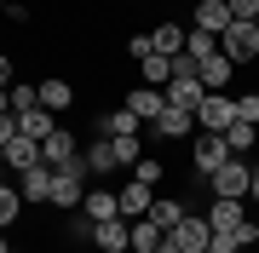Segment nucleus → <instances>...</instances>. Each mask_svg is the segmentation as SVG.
Wrapping results in <instances>:
<instances>
[{
  "label": "nucleus",
  "instance_id": "bb28decb",
  "mask_svg": "<svg viewBox=\"0 0 259 253\" xmlns=\"http://www.w3.org/2000/svg\"><path fill=\"white\" fill-rule=\"evenodd\" d=\"M40 110V81H12V115Z\"/></svg>",
  "mask_w": 259,
  "mask_h": 253
},
{
  "label": "nucleus",
  "instance_id": "393cba45",
  "mask_svg": "<svg viewBox=\"0 0 259 253\" xmlns=\"http://www.w3.org/2000/svg\"><path fill=\"white\" fill-rule=\"evenodd\" d=\"M225 144H231V156H253L259 150V127H248V121L225 127Z\"/></svg>",
  "mask_w": 259,
  "mask_h": 253
},
{
  "label": "nucleus",
  "instance_id": "58836bf2",
  "mask_svg": "<svg viewBox=\"0 0 259 253\" xmlns=\"http://www.w3.org/2000/svg\"><path fill=\"white\" fill-rule=\"evenodd\" d=\"M0 184H12V167H6V156H0Z\"/></svg>",
  "mask_w": 259,
  "mask_h": 253
},
{
  "label": "nucleus",
  "instance_id": "4be33fe9",
  "mask_svg": "<svg viewBox=\"0 0 259 253\" xmlns=\"http://www.w3.org/2000/svg\"><path fill=\"white\" fill-rule=\"evenodd\" d=\"M185 213H190V207L179 201V196H156V201H150V213H144V219H156L161 230H173V225H179Z\"/></svg>",
  "mask_w": 259,
  "mask_h": 253
},
{
  "label": "nucleus",
  "instance_id": "5701e85b",
  "mask_svg": "<svg viewBox=\"0 0 259 253\" xmlns=\"http://www.w3.org/2000/svg\"><path fill=\"white\" fill-rule=\"evenodd\" d=\"M23 190L18 184H0V230H12V225H18V219H23Z\"/></svg>",
  "mask_w": 259,
  "mask_h": 253
},
{
  "label": "nucleus",
  "instance_id": "412c9836",
  "mask_svg": "<svg viewBox=\"0 0 259 253\" xmlns=\"http://www.w3.org/2000/svg\"><path fill=\"white\" fill-rule=\"evenodd\" d=\"M0 156H6V167H12V173H23V167H35V161H40V144L18 132V138H12V144H6Z\"/></svg>",
  "mask_w": 259,
  "mask_h": 253
},
{
  "label": "nucleus",
  "instance_id": "0eeeda50",
  "mask_svg": "<svg viewBox=\"0 0 259 253\" xmlns=\"http://www.w3.org/2000/svg\"><path fill=\"white\" fill-rule=\"evenodd\" d=\"M115 201H121V219H144V213H150V201H156V190L139 184V178H127V184L115 190Z\"/></svg>",
  "mask_w": 259,
  "mask_h": 253
},
{
  "label": "nucleus",
  "instance_id": "f257e3e1",
  "mask_svg": "<svg viewBox=\"0 0 259 253\" xmlns=\"http://www.w3.org/2000/svg\"><path fill=\"white\" fill-rule=\"evenodd\" d=\"M207 184H213V196H225V201H242V196H248V184H253V167H248V156H231L219 173L207 178Z\"/></svg>",
  "mask_w": 259,
  "mask_h": 253
},
{
  "label": "nucleus",
  "instance_id": "c85d7f7f",
  "mask_svg": "<svg viewBox=\"0 0 259 253\" xmlns=\"http://www.w3.org/2000/svg\"><path fill=\"white\" fill-rule=\"evenodd\" d=\"M127 230H133V247H156L161 236H167L156 219H127Z\"/></svg>",
  "mask_w": 259,
  "mask_h": 253
},
{
  "label": "nucleus",
  "instance_id": "cd10ccee",
  "mask_svg": "<svg viewBox=\"0 0 259 253\" xmlns=\"http://www.w3.org/2000/svg\"><path fill=\"white\" fill-rule=\"evenodd\" d=\"M139 69H144V86H167L173 81V58H161V52H150Z\"/></svg>",
  "mask_w": 259,
  "mask_h": 253
},
{
  "label": "nucleus",
  "instance_id": "ddd939ff",
  "mask_svg": "<svg viewBox=\"0 0 259 253\" xmlns=\"http://www.w3.org/2000/svg\"><path fill=\"white\" fill-rule=\"evenodd\" d=\"M75 156H81V150H75V138H69V127H58L52 138L40 144V161H47V167H69Z\"/></svg>",
  "mask_w": 259,
  "mask_h": 253
},
{
  "label": "nucleus",
  "instance_id": "4c0bfd02",
  "mask_svg": "<svg viewBox=\"0 0 259 253\" xmlns=\"http://www.w3.org/2000/svg\"><path fill=\"white\" fill-rule=\"evenodd\" d=\"M248 201L259 207V167H253V184H248Z\"/></svg>",
  "mask_w": 259,
  "mask_h": 253
},
{
  "label": "nucleus",
  "instance_id": "a19ab883",
  "mask_svg": "<svg viewBox=\"0 0 259 253\" xmlns=\"http://www.w3.org/2000/svg\"><path fill=\"white\" fill-rule=\"evenodd\" d=\"M253 242H259V219H253Z\"/></svg>",
  "mask_w": 259,
  "mask_h": 253
},
{
  "label": "nucleus",
  "instance_id": "f704fd0d",
  "mask_svg": "<svg viewBox=\"0 0 259 253\" xmlns=\"http://www.w3.org/2000/svg\"><path fill=\"white\" fill-rule=\"evenodd\" d=\"M12 138H18V115H0V150H6Z\"/></svg>",
  "mask_w": 259,
  "mask_h": 253
},
{
  "label": "nucleus",
  "instance_id": "79ce46f5",
  "mask_svg": "<svg viewBox=\"0 0 259 253\" xmlns=\"http://www.w3.org/2000/svg\"><path fill=\"white\" fill-rule=\"evenodd\" d=\"M133 253H156V247H133Z\"/></svg>",
  "mask_w": 259,
  "mask_h": 253
},
{
  "label": "nucleus",
  "instance_id": "2f4dec72",
  "mask_svg": "<svg viewBox=\"0 0 259 253\" xmlns=\"http://www.w3.org/2000/svg\"><path fill=\"white\" fill-rule=\"evenodd\" d=\"M236 121L259 127V92H242V98H236Z\"/></svg>",
  "mask_w": 259,
  "mask_h": 253
},
{
  "label": "nucleus",
  "instance_id": "39448f33",
  "mask_svg": "<svg viewBox=\"0 0 259 253\" xmlns=\"http://www.w3.org/2000/svg\"><path fill=\"white\" fill-rule=\"evenodd\" d=\"M167 236H173V247H179V253H207V242H213V225H207V219H196V213H185L173 230H167Z\"/></svg>",
  "mask_w": 259,
  "mask_h": 253
},
{
  "label": "nucleus",
  "instance_id": "f3484780",
  "mask_svg": "<svg viewBox=\"0 0 259 253\" xmlns=\"http://www.w3.org/2000/svg\"><path fill=\"white\" fill-rule=\"evenodd\" d=\"M87 173H121V161H115V144L110 138H98V132H93V144H87Z\"/></svg>",
  "mask_w": 259,
  "mask_h": 253
},
{
  "label": "nucleus",
  "instance_id": "b1692460",
  "mask_svg": "<svg viewBox=\"0 0 259 253\" xmlns=\"http://www.w3.org/2000/svg\"><path fill=\"white\" fill-rule=\"evenodd\" d=\"M69 104H75V86L69 81H40V110H69Z\"/></svg>",
  "mask_w": 259,
  "mask_h": 253
},
{
  "label": "nucleus",
  "instance_id": "7ed1b4c3",
  "mask_svg": "<svg viewBox=\"0 0 259 253\" xmlns=\"http://www.w3.org/2000/svg\"><path fill=\"white\" fill-rule=\"evenodd\" d=\"M219 52L231 58V64H253L259 58V23H231L219 35Z\"/></svg>",
  "mask_w": 259,
  "mask_h": 253
},
{
  "label": "nucleus",
  "instance_id": "7c9ffc66",
  "mask_svg": "<svg viewBox=\"0 0 259 253\" xmlns=\"http://www.w3.org/2000/svg\"><path fill=\"white\" fill-rule=\"evenodd\" d=\"M231 6V23H259V0H225Z\"/></svg>",
  "mask_w": 259,
  "mask_h": 253
},
{
  "label": "nucleus",
  "instance_id": "1a4fd4ad",
  "mask_svg": "<svg viewBox=\"0 0 259 253\" xmlns=\"http://www.w3.org/2000/svg\"><path fill=\"white\" fill-rule=\"evenodd\" d=\"M150 127H156L161 138H190V132H196V110H179V104H167V110H161Z\"/></svg>",
  "mask_w": 259,
  "mask_h": 253
},
{
  "label": "nucleus",
  "instance_id": "9b49d317",
  "mask_svg": "<svg viewBox=\"0 0 259 253\" xmlns=\"http://www.w3.org/2000/svg\"><path fill=\"white\" fill-rule=\"evenodd\" d=\"M18 190H23V201H47V196H52V167H47V161L23 167V173H18Z\"/></svg>",
  "mask_w": 259,
  "mask_h": 253
},
{
  "label": "nucleus",
  "instance_id": "72a5a7b5",
  "mask_svg": "<svg viewBox=\"0 0 259 253\" xmlns=\"http://www.w3.org/2000/svg\"><path fill=\"white\" fill-rule=\"evenodd\" d=\"M93 230H98V219H87V213H81V219L69 225V242H93Z\"/></svg>",
  "mask_w": 259,
  "mask_h": 253
},
{
  "label": "nucleus",
  "instance_id": "6e6552de",
  "mask_svg": "<svg viewBox=\"0 0 259 253\" xmlns=\"http://www.w3.org/2000/svg\"><path fill=\"white\" fill-rule=\"evenodd\" d=\"M127 110L139 115V121H156V115L167 110V92H161V86H144V81H139V86L127 92Z\"/></svg>",
  "mask_w": 259,
  "mask_h": 253
},
{
  "label": "nucleus",
  "instance_id": "e433bc0d",
  "mask_svg": "<svg viewBox=\"0 0 259 253\" xmlns=\"http://www.w3.org/2000/svg\"><path fill=\"white\" fill-rule=\"evenodd\" d=\"M0 86H12V58L0 52Z\"/></svg>",
  "mask_w": 259,
  "mask_h": 253
},
{
  "label": "nucleus",
  "instance_id": "a211bd4d",
  "mask_svg": "<svg viewBox=\"0 0 259 253\" xmlns=\"http://www.w3.org/2000/svg\"><path fill=\"white\" fill-rule=\"evenodd\" d=\"M81 213H87V219H121V201H115V190H93V184H87Z\"/></svg>",
  "mask_w": 259,
  "mask_h": 253
},
{
  "label": "nucleus",
  "instance_id": "6ab92c4d",
  "mask_svg": "<svg viewBox=\"0 0 259 253\" xmlns=\"http://www.w3.org/2000/svg\"><path fill=\"white\" fill-rule=\"evenodd\" d=\"M207 225H213V230H236V225H248V213H242V201L213 196V207H207Z\"/></svg>",
  "mask_w": 259,
  "mask_h": 253
},
{
  "label": "nucleus",
  "instance_id": "dca6fc26",
  "mask_svg": "<svg viewBox=\"0 0 259 253\" xmlns=\"http://www.w3.org/2000/svg\"><path fill=\"white\" fill-rule=\"evenodd\" d=\"M150 40H156L161 58H179V52H185V40H190V29H185V23H156V29H150Z\"/></svg>",
  "mask_w": 259,
  "mask_h": 253
},
{
  "label": "nucleus",
  "instance_id": "473e14b6",
  "mask_svg": "<svg viewBox=\"0 0 259 253\" xmlns=\"http://www.w3.org/2000/svg\"><path fill=\"white\" fill-rule=\"evenodd\" d=\"M150 52H156V40H150V35H127V58H139V64H144Z\"/></svg>",
  "mask_w": 259,
  "mask_h": 253
},
{
  "label": "nucleus",
  "instance_id": "ea45409f",
  "mask_svg": "<svg viewBox=\"0 0 259 253\" xmlns=\"http://www.w3.org/2000/svg\"><path fill=\"white\" fill-rule=\"evenodd\" d=\"M0 253H12V242H6V230H0Z\"/></svg>",
  "mask_w": 259,
  "mask_h": 253
},
{
  "label": "nucleus",
  "instance_id": "2eb2a0df",
  "mask_svg": "<svg viewBox=\"0 0 259 253\" xmlns=\"http://www.w3.org/2000/svg\"><path fill=\"white\" fill-rule=\"evenodd\" d=\"M231 69H236L231 58H225V52H213L207 64L196 69V75H202V86H207V92H231Z\"/></svg>",
  "mask_w": 259,
  "mask_h": 253
},
{
  "label": "nucleus",
  "instance_id": "4468645a",
  "mask_svg": "<svg viewBox=\"0 0 259 253\" xmlns=\"http://www.w3.org/2000/svg\"><path fill=\"white\" fill-rule=\"evenodd\" d=\"M18 132L35 138V144H47L52 132H58V115H52V110H23V115H18Z\"/></svg>",
  "mask_w": 259,
  "mask_h": 253
},
{
  "label": "nucleus",
  "instance_id": "423d86ee",
  "mask_svg": "<svg viewBox=\"0 0 259 253\" xmlns=\"http://www.w3.org/2000/svg\"><path fill=\"white\" fill-rule=\"evenodd\" d=\"M93 242H98V253H133V230H127V219H98Z\"/></svg>",
  "mask_w": 259,
  "mask_h": 253
},
{
  "label": "nucleus",
  "instance_id": "c756f323",
  "mask_svg": "<svg viewBox=\"0 0 259 253\" xmlns=\"http://www.w3.org/2000/svg\"><path fill=\"white\" fill-rule=\"evenodd\" d=\"M133 178H139V184H150V190H156V184H161V178H167V167H161V161H156V156H144V161H139V167H133Z\"/></svg>",
  "mask_w": 259,
  "mask_h": 253
},
{
  "label": "nucleus",
  "instance_id": "a878e982",
  "mask_svg": "<svg viewBox=\"0 0 259 253\" xmlns=\"http://www.w3.org/2000/svg\"><path fill=\"white\" fill-rule=\"evenodd\" d=\"M115 144V161H121V167H139V161H144V144H139V132H121V138H110Z\"/></svg>",
  "mask_w": 259,
  "mask_h": 253
},
{
  "label": "nucleus",
  "instance_id": "aec40b11",
  "mask_svg": "<svg viewBox=\"0 0 259 253\" xmlns=\"http://www.w3.org/2000/svg\"><path fill=\"white\" fill-rule=\"evenodd\" d=\"M161 92H167V104H179V110H196V104L207 98V86H202V81L190 75V81H167Z\"/></svg>",
  "mask_w": 259,
  "mask_h": 253
},
{
  "label": "nucleus",
  "instance_id": "f03ea898",
  "mask_svg": "<svg viewBox=\"0 0 259 253\" xmlns=\"http://www.w3.org/2000/svg\"><path fill=\"white\" fill-rule=\"evenodd\" d=\"M225 127H236V98L231 92H207L196 104V132H225Z\"/></svg>",
  "mask_w": 259,
  "mask_h": 253
},
{
  "label": "nucleus",
  "instance_id": "9d476101",
  "mask_svg": "<svg viewBox=\"0 0 259 253\" xmlns=\"http://www.w3.org/2000/svg\"><path fill=\"white\" fill-rule=\"evenodd\" d=\"M190 29L225 35V29H231V6H225V0H196V18H190Z\"/></svg>",
  "mask_w": 259,
  "mask_h": 253
},
{
  "label": "nucleus",
  "instance_id": "20e7f679",
  "mask_svg": "<svg viewBox=\"0 0 259 253\" xmlns=\"http://www.w3.org/2000/svg\"><path fill=\"white\" fill-rule=\"evenodd\" d=\"M190 161H196V173H219L225 161H231V144H225V132H202V138L190 144Z\"/></svg>",
  "mask_w": 259,
  "mask_h": 253
},
{
  "label": "nucleus",
  "instance_id": "f8f14e48",
  "mask_svg": "<svg viewBox=\"0 0 259 253\" xmlns=\"http://www.w3.org/2000/svg\"><path fill=\"white\" fill-rule=\"evenodd\" d=\"M144 121H139V115H133L127 110V104H121V110H110V115H98V121H93V132H98V138H121V132H139Z\"/></svg>",
  "mask_w": 259,
  "mask_h": 253
},
{
  "label": "nucleus",
  "instance_id": "c9c22d12",
  "mask_svg": "<svg viewBox=\"0 0 259 253\" xmlns=\"http://www.w3.org/2000/svg\"><path fill=\"white\" fill-rule=\"evenodd\" d=\"M0 12H6L12 23H29V6H18V0H0Z\"/></svg>",
  "mask_w": 259,
  "mask_h": 253
}]
</instances>
